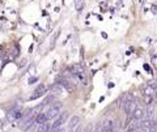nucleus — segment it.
I'll use <instances>...</instances> for the list:
<instances>
[{"instance_id":"f257e3e1","label":"nucleus","mask_w":157,"mask_h":132,"mask_svg":"<svg viewBox=\"0 0 157 132\" xmlns=\"http://www.w3.org/2000/svg\"><path fill=\"white\" fill-rule=\"evenodd\" d=\"M59 115H60V104H59V102H56V105H52L50 109L47 110L46 118H47L48 122H50L51 119H56Z\"/></svg>"},{"instance_id":"f03ea898","label":"nucleus","mask_w":157,"mask_h":132,"mask_svg":"<svg viewBox=\"0 0 157 132\" xmlns=\"http://www.w3.org/2000/svg\"><path fill=\"white\" fill-rule=\"evenodd\" d=\"M67 116H68V112H63V114L59 115L55 119V122L51 124V131H56L59 128H62V126L64 124V122L67 120Z\"/></svg>"},{"instance_id":"7ed1b4c3","label":"nucleus","mask_w":157,"mask_h":132,"mask_svg":"<svg viewBox=\"0 0 157 132\" xmlns=\"http://www.w3.org/2000/svg\"><path fill=\"white\" fill-rule=\"evenodd\" d=\"M114 130H115L114 120H113V119H106L104 123L101 124L98 132H114Z\"/></svg>"},{"instance_id":"20e7f679","label":"nucleus","mask_w":157,"mask_h":132,"mask_svg":"<svg viewBox=\"0 0 157 132\" xmlns=\"http://www.w3.org/2000/svg\"><path fill=\"white\" fill-rule=\"evenodd\" d=\"M24 116V114L21 112V109L20 107H16L14 106L13 109H11V111L8 112V118L11 120H16V119H21Z\"/></svg>"},{"instance_id":"39448f33","label":"nucleus","mask_w":157,"mask_h":132,"mask_svg":"<svg viewBox=\"0 0 157 132\" xmlns=\"http://www.w3.org/2000/svg\"><path fill=\"white\" fill-rule=\"evenodd\" d=\"M131 116H132V119L134 120L141 122L144 119V116H145V111H144V109H141V107H136V110L134 111V114H132Z\"/></svg>"},{"instance_id":"423d86ee","label":"nucleus","mask_w":157,"mask_h":132,"mask_svg":"<svg viewBox=\"0 0 157 132\" xmlns=\"http://www.w3.org/2000/svg\"><path fill=\"white\" fill-rule=\"evenodd\" d=\"M45 92H46V86L43 85V84H41L39 85L37 89H36V92H34V94L30 97V101H34V100H37V98H39V97H42L43 94H45Z\"/></svg>"},{"instance_id":"0eeeda50","label":"nucleus","mask_w":157,"mask_h":132,"mask_svg":"<svg viewBox=\"0 0 157 132\" xmlns=\"http://www.w3.org/2000/svg\"><path fill=\"white\" fill-rule=\"evenodd\" d=\"M71 70H72L71 73H73L75 76H77L78 79H81V77H82V73H84V68H82L80 64H73Z\"/></svg>"},{"instance_id":"6e6552de","label":"nucleus","mask_w":157,"mask_h":132,"mask_svg":"<svg viewBox=\"0 0 157 132\" xmlns=\"http://www.w3.org/2000/svg\"><path fill=\"white\" fill-rule=\"evenodd\" d=\"M78 124H80V118H78V116H73V118H71L70 123H68V130L75 131Z\"/></svg>"},{"instance_id":"1a4fd4ad","label":"nucleus","mask_w":157,"mask_h":132,"mask_svg":"<svg viewBox=\"0 0 157 132\" xmlns=\"http://www.w3.org/2000/svg\"><path fill=\"white\" fill-rule=\"evenodd\" d=\"M51 131V124L46 122V123H43L38 127V132H50Z\"/></svg>"},{"instance_id":"9d476101","label":"nucleus","mask_w":157,"mask_h":132,"mask_svg":"<svg viewBox=\"0 0 157 132\" xmlns=\"http://www.w3.org/2000/svg\"><path fill=\"white\" fill-rule=\"evenodd\" d=\"M84 7H85V2H84V0H77V2H76V6H75L76 11H77V12H81L82 9H84Z\"/></svg>"},{"instance_id":"9b49d317","label":"nucleus","mask_w":157,"mask_h":132,"mask_svg":"<svg viewBox=\"0 0 157 132\" xmlns=\"http://www.w3.org/2000/svg\"><path fill=\"white\" fill-rule=\"evenodd\" d=\"M153 92H155V90L152 89L149 85H147V86L144 88V92H143V93H144V96H153Z\"/></svg>"},{"instance_id":"f8f14e48","label":"nucleus","mask_w":157,"mask_h":132,"mask_svg":"<svg viewBox=\"0 0 157 132\" xmlns=\"http://www.w3.org/2000/svg\"><path fill=\"white\" fill-rule=\"evenodd\" d=\"M51 89H52V90H58V92H62V88L59 86V84H55V85H54V86L51 88Z\"/></svg>"},{"instance_id":"ddd939ff","label":"nucleus","mask_w":157,"mask_h":132,"mask_svg":"<svg viewBox=\"0 0 157 132\" xmlns=\"http://www.w3.org/2000/svg\"><path fill=\"white\" fill-rule=\"evenodd\" d=\"M73 132H82V128H81V126H80V124H78V126L76 127V130H75V131H73Z\"/></svg>"},{"instance_id":"4468645a","label":"nucleus","mask_w":157,"mask_h":132,"mask_svg":"<svg viewBox=\"0 0 157 132\" xmlns=\"http://www.w3.org/2000/svg\"><path fill=\"white\" fill-rule=\"evenodd\" d=\"M37 80H38L37 77H32V79L29 80V84H33V82H34V81H37Z\"/></svg>"},{"instance_id":"2eb2a0df","label":"nucleus","mask_w":157,"mask_h":132,"mask_svg":"<svg viewBox=\"0 0 157 132\" xmlns=\"http://www.w3.org/2000/svg\"><path fill=\"white\" fill-rule=\"evenodd\" d=\"M51 132H64V130H63V128H59V130H56V131H51Z\"/></svg>"},{"instance_id":"dca6fc26","label":"nucleus","mask_w":157,"mask_h":132,"mask_svg":"<svg viewBox=\"0 0 157 132\" xmlns=\"http://www.w3.org/2000/svg\"><path fill=\"white\" fill-rule=\"evenodd\" d=\"M144 68H145L147 71H151V70H149V66H148V64H144Z\"/></svg>"},{"instance_id":"f3484780","label":"nucleus","mask_w":157,"mask_h":132,"mask_svg":"<svg viewBox=\"0 0 157 132\" xmlns=\"http://www.w3.org/2000/svg\"><path fill=\"white\" fill-rule=\"evenodd\" d=\"M86 132H90V131H89V130H88V131H86Z\"/></svg>"}]
</instances>
